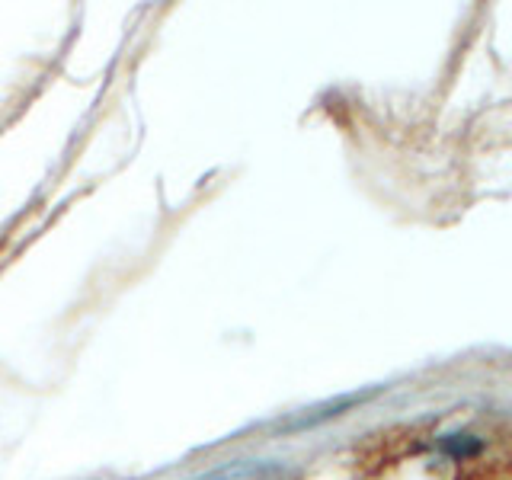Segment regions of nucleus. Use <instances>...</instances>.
<instances>
[]
</instances>
